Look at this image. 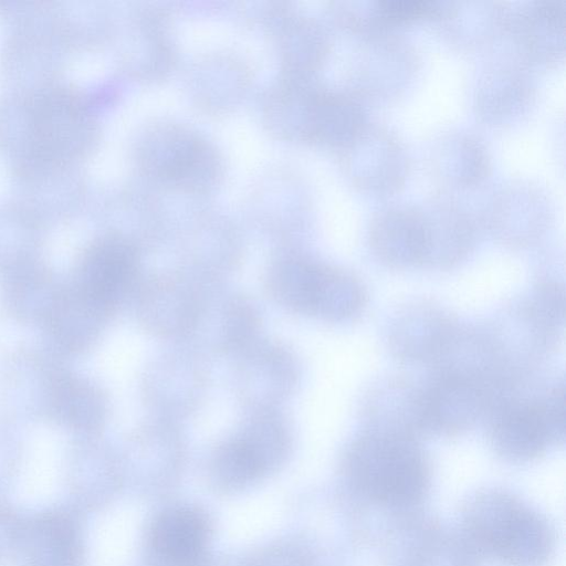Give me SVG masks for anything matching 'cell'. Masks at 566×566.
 <instances>
[{
  "mask_svg": "<svg viewBox=\"0 0 566 566\" xmlns=\"http://www.w3.org/2000/svg\"><path fill=\"white\" fill-rule=\"evenodd\" d=\"M343 472L364 501L411 513L431 488V463L419 440L364 429L347 446Z\"/></svg>",
  "mask_w": 566,
  "mask_h": 566,
  "instance_id": "1",
  "label": "cell"
},
{
  "mask_svg": "<svg viewBox=\"0 0 566 566\" xmlns=\"http://www.w3.org/2000/svg\"><path fill=\"white\" fill-rule=\"evenodd\" d=\"M460 532L479 559L500 566H545L556 545L548 520L502 489H484L468 499Z\"/></svg>",
  "mask_w": 566,
  "mask_h": 566,
  "instance_id": "2",
  "label": "cell"
},
{
  "mask_svg": "<svg viewBox=\"0 0 566 566\" xmlns=\"http://www.w3.org/2000/svg\"><path fill=\"white\" fill-rule=\"evenodd\" d=\"M530 378L499 391L483 417L491 448L511 462L538 459L565 440L563 379L530 390Z\"/></svg>",
  "mask_w": 566,
  "mask_h": 566,
  "instance_id": "3",
  "label": "cell"
},
{
  "mask_svg": "<svg viewBox=\"0 0 566 566\" xmlns=\"http://www.w3.org/2000/svg\"><path fill=\"white\" fill-rule=\"evenodd\" d=\"M269 289L282 305L328 322L358 316L367 302L366 289L353 273L305 259H286L270 271Z\"/></svg>",
  "mask_w": 566,
  "mask_h": 566,
  "instance_id": "4",
  "label": "cell"
},
{
  "mask_svg": "<svg viewBox=\"0 0 566 566\" xmlns=\"http://www.w3.org/2000/svg\"><path fill=\"white\" fill-rule=\"evenodd\" d=\"M24 154L39 167L75 160L93 138V124L80 98L67 91L36 96L27 111Z\"/></svg>",
  "mask_w": 566,
  "mask_h": 566,
  "instance_id": "5",
  "label": "cell"
},
{
  "mask_svg": "<svg viewBox=\"0 0 566 566\" xmlns=\"http://www.w3.org/2000/svg\"><path fill=\"white\" fill-rule=\"evenodd\" d=\"M139 159L148 175L188 191L209 189L221 172L212 146L197 134L175 125L149 130L142 139Z\"/></svg>",
  "mask_w": 566,
  "mask_h": 566,
  "instance_id": "6",
  "label": "cell"
},
{
  "mask_svg": "<svg viewBox=\"0 0 566 566\" xmlns=\"http://www.w3.org/2000/svg\"><path fill=\"white\" fill-rule=\"evenodd\" d=\"M137 265L136 248L127 239L104 235L84 253L74 291L107 317L132 287Z\"/></svg>",
  "mask_w": 566,
  "mask_h": 566,
  "instance_id": "7",
  "label": "cell"
},
{
  "mask_svg": "<svg viewBox=\"0 0 566 566\" xmlns=\"http://www.w3.org/2000/svg\"><path fill=\"white\" fill-rule=\"evenodd\" d=\"M429 436L457 437L484 417L492 391L472 378L431 371L422 385Z\"/></svg>",
  "mask_w": 566,
  "mask_h": 566,
  "instance_id": "8",
  "label": "cell"
},
{
  "mask_svg": "<svg viewBox=\"0 0 566 566\" xmlns=\"http://www.w3.org/2000/svg\"><path fill=\"white\" fill-rule=\"evenodd\" d=\"M458 319L440 305L417 301L394 317L387 336L390 354L406 365L430 367L459 326Z\"/></svg>",
  "mask_w": 566,
  "mask_h": 566,
  "instance_id": "9",
  "label": "cell"
},
{
  "mask_svg": "<svg viewBox=\"0 0 566 566\" xmlns=\"http://www.w3.org/2000/svg\"><path fill=\"white\" fill-rule=\"evenodd\" d=\"M342 149L354 182L366 191H394L407 177V151L384 127L366 123Z\"/></svg>",
  "mask_w": 566,
  "mask_h": 566,
  "instance_id": "10",
  "label": "cell"
},
{
  "mask_svg": "<svg viewBox=\"0 0 566 566\" xmlns=\"http://www.w3.org/2000/svg\"><path fill=\"white\" fill-rule=\"evenodd\" d=\"M364 429L419 440L428 437L422 386L402 378L379 380L361 402Z\"/></svg>",
  "mask_w": 566,
  "mask_h": 566,
  "instance_id": "11",
  "label": "cell"
},
{
  "mask_svg": "<svg viewBox=\"0 0 566 566\" xmlns=\"http://www.w3.org/2000/svg\"><path fill=\"white\" fill-rule=\"evenodd\" d=\"M551 213L547 195L537 186L521 181L506 186L494 196L488 223L500 242L523 248L543 235Z\"/></svg>",
  "mask_w": 566,
  "mask_h": 566,
  "instance_id": "12",
  "label": "cell"
},
{
  "mask_svg": "<svg viewBox=\"0 0 566 566\" xmlns=\"http://www.w3.org/2000/svg\"><path fill=\"white\" fill-rule=\"evenodd\" d=\"M391 539L398 566H476L479 560L460 530L432 520L408 518Z\"/></svg>",
  "mask_w": 566,
  "mask_h": 566,
  "instance_id": "13",
  "label": "cell"
},
{
  "mask_svg": "<svg viewBox=\"0 0 566 566\" xmlns=\"http://www.w3.org/2000/svg\"><path fill=\"white\" fill-rule=\"evenodd\" d=\"M368 241L374 255L389 268L423 266L427 234L421 206L384 208L370 221Z\"/></svg>",
  "mask_w": 566,
  "mask_h": 566,
  "instance_id": "14",
  "label": "cell"
},
{
  "mask_svg": "<svg viewBox=\"0 0 566 566\" xmlns=\"http://www.w3.org/2000/svg\"><path fill=\"white\" fill-rule=\"evenodd\" d=\"M421 208L427 234L423 266L449 270L459 265L475 244L473 218L459 203L444 198L433 199Z\"/></svg>",
  "mask_w": 566,
  "mask_h": 566,
  "instance_id": "15",
  "label": "cell"
},
{
  "mask_svg": "<svg viewBox=\"0 0 566 566\" xmlns=\"http://www.w3.org/2000/svg\"><path fill=\"white\" fill-rule=\"evenodd\" d=\"M505 27L512 30L521 54L528 61L557 62L565 49V2L536 0L506 10Z\"/></svg>",
  "mask_w": 566,
  "mask_h": 566,
  "instance_id": "16",
  "label": "cell"
},
{
  "mask_svg": "<svg viewBox=\"0 0 566 566\" xmlns=\"http://www.w3.org/2000/svg\"><path fill=\"white\" fill-rule=\"evenodd\" d=\"M303 135L343 148L366 124L359 101L349 93L313 91L303 101Z\"/></svg>",
  "mask_w": 566,
  "mask_h": 566,
  "instance_id": "17",
  "label": "cell"
},
{
  "mask_svg": "<svg viewBox=\"0 0 566 566\" xmlns=\"http://www.w3.org/2000/svg\"><path fill=\"white\" fill-rule=\"evenodd\" d=\"M415 64V53L405 42L387 33L370 35L358 55V92L374 97L395 95Z\"/></svg>",
  "mask_w": 566,
  "mask_h": 566,
  "instance_id": "18",
  "label": "cell"
},
{
  "mask_svg": "<svg viewBox=\"0 0 566 566\" xmlns=\"http://www.w3.org/2000/svg\"><path fill=\"white\" fill-rule=\"evenodd\" d=\"M21 538L25 566H81L78 527L66 512L52 510L33 516Z\"/></svg>",
  "mask_w": 566,
  "mask_h": 566,
  "instance_id": "19",
  "label": "cell"
},
{
  "mask_svg": "<svg viewBox=\"0 0 566 566\" xmlns=\"http://www.w3.org/2000/svg\"><path fill=\"white\" fill-rule=\"evenodd\" d=\"M208 531L207 521L198 511L174 507L156 520L153 547L171 566H195L206 549Z\"/></svg>",
  "mask_w": 566,
  "mask_h": 566,
  "instance_id": "20",
  "label": "cell"
},
{
  "mask_svg": "<svg viewBox=\"0 0 566 566\" xmlns=\"http://www.w3.org/2000/svg\"><path fill=\"white\" fill-rule=\"evenodd\" d=\"M432 167L442 184L465 188L479 184L488 175L490 158L478 138L465 133H454L436 145Z\"/></svg>",
  "mask_w": 566,
  "mask_h": 566,
  "instance_id": "21",
  "label": "cell"
},
{
  "mask_svg": "<svg viewBox=\"0 0 566 566\" xmlns=\"http://www.w3.org/2000/svg\"><path fill=\"white\" fill-rule=\"evenodd\" d=\"M506 9L489 1H440L436 21L459 45H476L505 27Z\"/></svg>",
  "mask_w": 566,
  "mask_h": 566,
  "instance_id": "22",
  "label": "cell"
},
{
  "mask_svg": "<svg viewBox=\"0 0 566 566\" xmlns=\"http://www.w3.org/2000/svg\"><path fill=\"white\" fill-rule=\"evenodd\" d=\"M531 96V86L522 70L511 66L493 67L485 73L476 88V106L482 116L502 122L517 115Z\"/></svg>",
  "mask_w": 566,
  "mask_h": 566,
  "instance_id": "23",
  "label": "cell"
},
{
  "mask_svg": "<svg viewBox=\"0 0 566 566\" xmlns=\"http://www.w3.org/2000/svg\"><path fill=\"white\" fill-rule=\"evenodd\" d=\"M273 464L260 442L247 430L219 448L214 468L229 484H241L259 476Z\"/></svg>",
  "mask_w": 566,
  "mask_h": 566,
  "instance_id": "24",
  "label": "cell"
},
{
  "mask_svg": "<svg viewBox=\"0 0 566 566\" xmlns=\"http://www.w3.org/2000/svg\"><path fill=\"white\" fill-rule=\"evenodd\" d=\"M57 385L56 410L63 420L77 427H90L99 421L103 405L94 388L77 379H66Z\"/></svg>",
  "mask_w": 566,
  "mask_h": 566,
  "instance_id": "25",
  "label": "cell"
}]
</instances>
